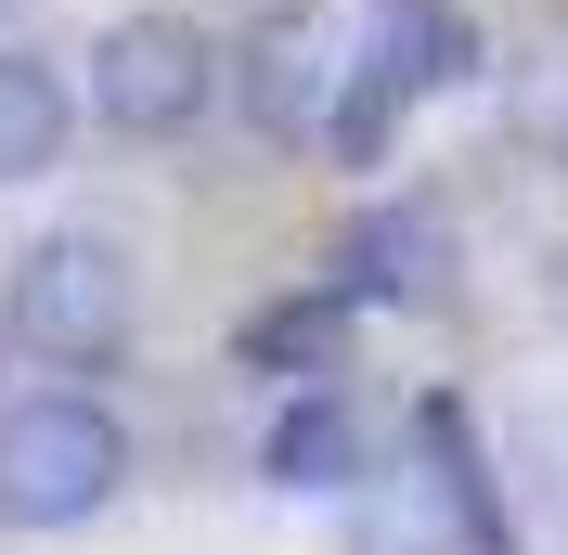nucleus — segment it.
<instances>
[{"mask_svg": "<svg viewBox=\"0 0 568 555\" xmlns=\"http://www.w3.org/2000/svg\"><path fill=\"white\" fill-rule=\"evenodd\" d=\"M65 130H78L65 78L39 65V52H0V194H13V181H52V169H65Z\"/></svg>", "mask_w": 568, "mask_h": 555, "instance_id": "6e6552de", "label": "nucleus"}, {"mask_svg": "<svg viewBox=\"0 0 568 555\" xmlns=\"http://www.w3.org/2000/svg\"><path fill=\"white\" fill-rule=\"evenodd\" d=\"M453 78H478V27H465V0H375L349 39V65H336V104H323V142L349 155V169H375L400 142V117L426 104V91H453Z\"/></svg>", "mask_w": 568, "mask_h": 555, "instance_id": "f257e3e1", "label": "nucleus"}, {"mask_svg": "<svg viewBox=\"0 0 568 555\" xmlns=\"http://www.w3.org/2000/svg\"><path fill=\"white\" fill-rule=\"evenodd\" d=\"M0 13H13V0H0Z\"/></svg>", "mask_w": 568, "mask_h": 555, "instance_id": "9b49d317", "label": "nucleus"}, {"mask_svg": "<svg viewBox=\"0 0 568 555\" xmlns=\"http://www.w3.org/2000/svg\"><path fill=\"white\" fill-rule=\"evenodd\" d=\"M349 555H504V517H491V478H478V440H465L453 401L414 414V465L362 491V543Z\"/></svg>", "mask_w": 568, "mask_h": 555, "instance_id": "7ed1b4c3", "label": "nucleus"}, {"mask_svg": "<svg viewBox=\"0 0 568 555\" xmlns=\"http://www.w3.org/2000/svg\"><path fill=\"white\" fill-rule=\"evenodd\" d=\"M130 478V426L91 387H27L0 401V529H78Z\"/></svg>", "mask_w": 568, "mask_h": 555, "instance_id": "f03ea898", "label": "nucleus"}, {"mask_svg": "<svg viewBox=\"0 0 568 555\" xmlns=\"http://www.w3.org/2000/svg\"><path fill=\"white\" fill-rule=\"evenodd\" d=\"M207 78H220V52L194 13H116L104 52H91V117L116 142H169L207 117Z\"/></svg>", "mask_w": 568, "mask_h": 555, "instance_id": "39448f33", "label": "nucleus"}, {"mask_svg": "<svg viewBox=\"0 0 568 555\" xmlns=\"http://www.w3.org/2000/svg\"><path fill=\"white\" fill-rule=\"evenodd\" d=\"M130 311H142V284L104 233H39L13 259V349L52 362V375H104L130 349Z\"/></svg>", "mask_w": 568, "mask_h": 555, "instance_id": "20e7f679", "label": "nucleus"}, {"mask_svg": "<svg viewBox=\"0 0 568 555\" xmlns=\"http://www.w3.org/2000/svg\"><path fill=\"white\" fill-rule=\"evenodd\" d=\"M336 336H349V297H336V284H323V297H272V311L246 323V362L258 375H323Z\"/></svg>", "mask_w": 568, "mask_h": 555, "instance_id": "9d476101", "label": "nucleus"}, {"mask_svg": "<svg viewBox=\"0 0 568 555\" xmlns=\"http://www.w3.org/2000/svg\"><path fill=\"white\" fill-rule=\"evenodd\" d=\"M272 478L284 491H349L362 478V426H349L336 387H297V401L272 414Z\"/></svg>", "mask_w": 568, "mask_h": 555, "instance_id": "1a4fd4ad", "label": "nucleus"}, {"mask_svg": "<svg viewBox=\"0 0 568 555\" xmlns=\"http://www.w3.org/2000/svg\"><path fill=\"white\" fill-rule=\"evenodd\" d=\"M336 297H349V311H362V297H375V311H426V297H439V220H426V208H362Z\"/></svg>", "mask_w": 568, "mask_h": 555, "instance_id": "0eeeda50", "label": "nucleus"}, {"mask_svg": "<svg viewBox=\"0 0 568 555\" xmlns=\"http://www.w3.org/2000/svg\"><path fill=\"white\" fill-rule=\"evenodd\" d=\"M336 65H349V27H336V13H311V0H297V13H272V27L246 39V117H258L272 142H311Z\"/></svg>", "mask_w": 568, "mask_h": 555, "instance_id": "423d86ee", "label": "nucleus"}]
</instances>
